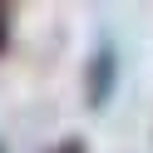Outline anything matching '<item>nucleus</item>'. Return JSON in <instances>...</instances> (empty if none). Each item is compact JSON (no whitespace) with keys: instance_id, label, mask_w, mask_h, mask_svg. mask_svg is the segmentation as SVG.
Instances as JSON below:
<instances>
[{"instance_id":"obj_3","label":"nucleus","mask_w":153,"mask_h":153,"mask_svg":"<svg viewBox=\"0 0 153 153\" xmlns=\"http://www.w3.org/2000/svg\"><path fill=\"white\" fill-rule=\"evenodd\" d=\"M54 153H84V143H79V138H64V143H59Z\"/></svg>"},{"instance_id":"obj_1","label":"nucleus","mask_w":153,"mask_h":153,"mask_svg":"<svg viewBox=\"0 0 153 153\" xmlns=\"http://www.w3.org/2000/svg\"><path fill=\"white\" fill-rule=\"evenodd\" d=\"M109 79H114V50H99V59L89 64V99L94 104L109 99Z\"/></svg>"},{"instance_id":"obj_2","label":"nucleus","mask_w":153,"mask_h":153,"mask_svg":"<svg viewBox=\"0 0 153 153\" xmlns=\"http://www.w3.org/2000/svg\"><path fill=\"white\" fill-rule=\"evenodd\" d=\"M5 40H10V10L0 5V50H5Z\"/></svg>"}]
</instances>
